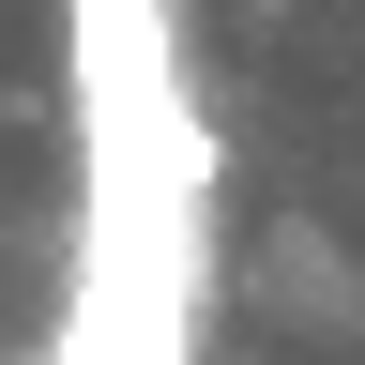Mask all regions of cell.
Returning a JSON list of instances; mask_svg holds the SVG:
<instances>
[{"label": "cell", "mask_w": 365, "mask_h": 365, "mask_svg": "<svg viewBox=\"0 0 365 365\" xmlns=\"http://www.w3.org/2000/svg\"><path fill=\"white\" fill-rule=\"evenodd\" d=\"M61 76H76V153H91V244H76V319L46 335V365H182L213 137L182 91L168 0H61Z\"/></svg>", "instance_id": "6da1fadb"}]
</instances>
